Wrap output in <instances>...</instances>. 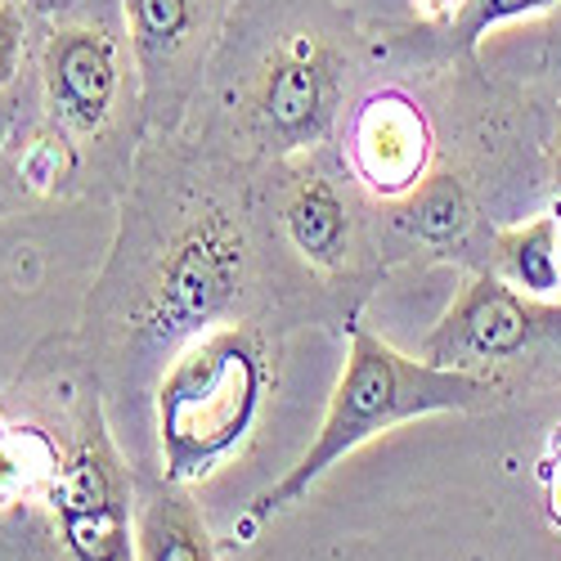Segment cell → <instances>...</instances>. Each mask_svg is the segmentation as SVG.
Segmentation results:
<instances>
[{"label":"cell","instance_id":"7a4b0ae2","mask_svg":"<svg viewBox=\"0 0 561 561\" xmlns=\"http://www.w3.org/2000/svg\"><path fill=\"white\" fill-rule=\"evenodd\" d=\"M490 396H494V382L485 373L436 368L423 355L396 351L378 333H368L364 323H351L346 364H342V378L329 396V409H323L319 432L310 436L306 454L288 472L248 503L243 526L233 535H243L239 543H252V535L265 522L306 503L310 490L329 477L337 462H346L355 449H364L368 440H378L404 423H417V417L481 409Z\"/></svg>","mask_w":561,"mask_h":561},{"label":"cell","instance_id":"2e32d148","mask_svg":"<svg viewBox=\"0 0 561 561\" xmlns=\"http://www.w3.org/2000/svg\"><path fill=\"white\" fill-rule=\"evenodd\" d=\"M23 198H27V190H23V180H19V171H14V158H10L5 145H0V220L14 216Z\"/></svg>","mask_w":561,"mask_h":561},{"label":"cell","instance_id":"e0dca14e","mask_svg":"<svg viewBox=\"0 0 561 561\" xmlns=\"http://www.w3.org/2000/svg\"><path fill=\"white\" fill-rule=\"evenodd\" d=\"M27 5L32 10H45V5H59V0H27Z\"/></svg>","mask_w":561,"mask_h":561},{"label":"cell","instance_id":"9c48e42d","mask_svg":"<svg viewBox=\"0 0 561 561\" xmlns=\"http://www.w3.org/2000/svg\"><path fill=\"white\" fill-rule=\"evenodd\" d=\"M284 184H278V233L293 248V256L319 274L342 278L355 270L359 229L351 198L333 171H323L310 153L284 158Z\"/></svg>","mask_w":561,"mask_h":561},{"label":"cell","instance_id":"30bf717a","mask_svg":"<svg viewBox=\"0 0 561 561\" xmlns=\"http://www.w3.org/2000/svg\"><path fill=\"white\" fill-rule=\"evenodd\" d=\"M135 561H220L190 485L135 477Z\"/></svg>","mask_w":561,"mask_h":561},{"label":"cell","instance_id":"5bb4252c","mask_svg":"<svg viewBox=\"0 0 561 561\" xmlns=\"http://www.w3.org/2000/svg\"><path fill=\"white\" fill-rule=\"evenodd\" d=\"M552 5L557 0H458V10L449 19V36H454V45H462V50H477L494 27L517 23V19H535Z\"/></svg>","mask_w":561,"mask_h":561},{"label":"cell","instance_id":"9a60e30c","mask_svg":"<svg viewBox=\"0 0 561 561\" xmlns=\"http://www.w3.org/2000/svg\"><path fill=\"white\" fill-rule=\"evenodd\" d=\"M543 507H548V522L561 530V436L543 458Z\"/></svg>","mask_w":561,"mask_h":561},{"label":"cell","instance_id":"3957f363","mask_svg":"<svg viewBox=\"0 0 561 561\" xmlns=\"http://www.w3.org/2000/svg\"><path fill=\"white\" fill-rule=\"evenodd\" d=\"M274 387V346L252 319H229L184 342L153 382L158 477L207 485L248 449Z\"/></svg>","mask_w":561,"mask_h":561},{"label":"cell","instance_id":"ac0fdd59","mask_svg":"<svg viewBox=\"0 0 561 561\" xmlns=\"http://www.w3.org/2000/svg\"><path fill=\"white\" fill-rule=\"evenodd\" d=\"M557 184H561V153H557Z\"/></svg>","mask_w":561,"mask_h":561},{"label":"cell","instance_id":"7c38bea8","mask_svg":"<svg viewBox=\"0 0 561 561\" xmlns=\"http://www.w3.org/2000/svg\"><path fill=\"white\" fill-rule=\"evenodd\" d=\"M472 220H477V203L458 171H427V180L404 198V229L432 252L458 248Z\"/></svg>","mask_w":561,"mask_h":561},{"label":"cell","instance_id":"4fadbf2b","mask_svg":"<svg viewBox=\"0 0 561 561\" xmlns=\"http://www.w3.org/2000/svg\"><path fill=\"white\" fill-rule=\"evenodd\" d=\"M27 72H36V36L27 0H0V145L14 139V108L27 90Z\"/></svg>","mask_w":561,"mask_h":561},{"label":"cell","instance_id":"52a82bcc","mask_svg":"<svg viewBox=\"0 0 561 561\" xmlns=\"http://www.w3.org/2000/svg\"><path fill=\"white\" fill-rule=\"evenodd\" d=\"M552 319V306L522 297L494 270L467 278L449 310L436 319V329L423 337V355L436 368L485 373L490 364L517 359ZM490 378V373H485Z\"/></svg>","mask_w":561,"mask_h":561},{"label":"cell","instance_id":"5b68a950","mask_svg":"<svg viewBox=\"0 0 561 561\" xmlns=\"http://www.w3.org/2000/svg\"><path fill=\"white\" fill-rule=\"evenodd\" d=\"M346 55L319 27H284L233 100V139L261 162L310 153L342 117Z\"/></svg>","mask_w":561,"mask_h":561},{"label":"cell","instance_id":"ba28073f","mask_svg":"<svg viewBox=\"0 0 561 561\" xmlns=\"http://www.w3.org/2000/svg\"><path fill=\"white\" fill-rule=\"evenodd\" d=\"M122 19L149 113H175L211 50L216 0H122Z\"/></svg>","mask_w":561,"mask_h":561},{"label":"cell","instance_id":"277c9868","mask_svg":"<svg viewBox=\"0 0 561 561\" xmlns=\"http://www.w3.org/2000/svg\"><path fill=\"white\" fill-rule=\"evenodd\" d=\"M126 45L100 14H59L36 36V117L10 145L32 198H68L85 184V149L108 139L126 108Z\"/></svg>","mask_w":561,"mask_h":561},{"label":"cell","instance_id":"8fae6325","mask_svg":"<svg viewBox=\"0 0 561 561\" xmlns=\"http://www.w3.org/2000/svg\"><path fill=\"white\" fill-rule=\"evenodd\" d=\"M494 274L530 301H561V216L543 211L494 239Z\"/></svg>","mask_w":561,"mask_h":561},{"label":"cell","instance_id":"6da1fadb","mask_svg":"<svg viewBox=\"0 0 561 561\" xmlns=\"http://www.w3.org/2000/svg\"><path fill=\"white\" fill-rule=\"evenodd\" d=\"M256 288L252 216L216 184H180L126 220V243L90 297V333L117 364H162L239 319Z\"/></svg>","mask_w":561,"mask_h":561},{"label":"cell","instance_id":"8992f818","mask_svg":"<svg viewBox=\"0 0 561 561\" xmlns=\"http://www.w3.org/2000/svg\"><path fill=\"white\" fill-rule=\"evenodd\" d=\"M342 153L355 184L378 203H404L427 180L436 158V130L427 108L409 90L382 85L346 113Z\"/></svg>","mask_w":561,"mask_h":561}]
</instances>
